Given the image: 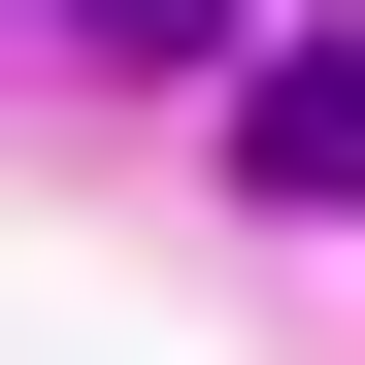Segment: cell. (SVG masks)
<instances>
[{"label":"cell","instance_id":"cell-1","mask_svg":"<svg viewBox=\"0 0 365 365\" xmlns=\"http://www.w3.org/2000/svg\"><path fill=\"white\" fill-rule=\"evenodd\" d=\"M232 166H266V200H365V67H266V100H232Z\"/></svg>","mask_w":365,"mask_h":365}]
</instances>
